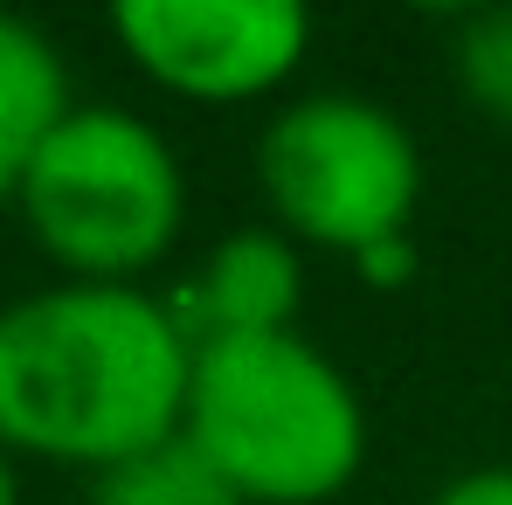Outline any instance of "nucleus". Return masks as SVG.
<instances>
[{
	"label": "nucleus",
	"mask_w": 512,
	"mask_h": 505,
	"mask_svg": "<svg viewBox=\"0 0 512 505\" xmlns=\"http://www.w3.org/2000/svg\"><path fill=\"white\" fill-rule=\"evenodd\" d=\"M63 284H139L187 222V173L160 125L118 104H77L14 194Z\"/></svg>",
	"instance_id": "nucleus-3"
},
{
	"label": "nucleus",
	"mask_w": 512,
	"mask_h": 505,
	"mask_svg": "<svg viewBox=\"0 0 512 505\" xmlns=\"http://www.w3.org/2000/svg\"><path fill=\"white\" fill-rule=\"evenodd\" d=\"M187 346L208 339H250V333H298L305 305V263L284 229H243L222 236L180 284L167 291Z\"/></svg>",
	"instance_id": "nucleus-6"
},
{
	"label": "nucleus",
	"mask_w": 512,
	"mask_h": 505,
	"mask_svg": "<svg viewBox=\"0 0 512 505\" xmlns=\"http://www.w3.org/2000/svg\"><path fill=\"white\" fill-rule=\"evenodd\" d=\"M90 505H243V492L187 436H167V443L97 471L90 478Z\"/></svg>",
	"instance_id": "nucleus-8"
},
{
	"label": "nucleus",
	"mask_w": 512,
	"mask_h": 505,
	"mask_svg": "<svg viewBox=\"0 0 512 505\" xmlns=\"http://www.w3.org/2000/svg\"><path fill=\"white\" fill-rule=\"evenodd\" d=\"M0 505H21V478H14V457L0 450Z\"/></svg>",
	"instance_id": "nucleus-12"
},
{
	"label": "nucleus",
	"mask_w": 512,
	"mask_h": 505,
	"mask_svg": "<svg viewBox=\"0 0 512 505\" xmlns=\"http://www.w3.org/2000/svg\"><path fill=\"white\" fill-rule=\"evenodd\" d=\"M180 436L243 505H333L367 464V409L305 333L194 346Z\"/></svg>",
	"instance_id": "nucleus-2"
},
{
	"label": "nucleus",
	"mask_w": 512,
	"mask_h": 505,
	"mask_svg": "<svg viewBox=\"0 0 512 505\" xmlns=\"http://www.w3.org/2000/svg\"><path fill=\"white\" fill-rule=\"evenodd\" d=\"M360 270H367V284H409V277H416V250H409V236L367 250V256H360Z\"/></svg>",
	"instance_id": "nucleus-11"
},
{
	"label": "nucleus",
	"mask_w": 512,
	"mask_h": 505,
	"mask_svg": "<svg viewBox=\"0 0 512 505\" xmlns=\"http://www.w3.org/2000/svg\"><path fill=\"white\" fill-rule=\"evenodd\" d=\"M111 35L167 97L250 104L291 84L312 49V14L298 0H125Z\"/></svg>",
	"instance_id": "nucleus-5"
},
{
	"label": "nucleus",
	"mask_w": 512,
	"mask_h": 505,
	"mask_svg": "<svg viewBox=\"0 0 512 505\" xmlns=\"http://www.w3.org/2000/svg\"><path fill=\"white\" fill-rule=\"evenodd\" d=\"M70 111L77 104H70V70L56 42L21 14H0V201L21 194L35 153Z\"/></svg>",
	"instance_id": "nucleus-7"
},
{
	"label": "nucleus",
	"mask_w": 512,
	"mask_h": 505,
	"mask_svg": "<svg viewBox=\"0 0 512 505\" xmlns=\"http://www.w3.org/2000/svg\"><path fill=\"white\" fill-rule=\"evenodd\" d=\"M194 346L146 284H49L0 305V450L111 471L180 436Z\"/></svg>",
	"instance_id": "nucleus-1"
},
{
	"label": "nucleus",
	"mask_w": 512,
	"mask_h": 505,
	"mask_svg": "<svg viewBox=\"0 0 512 505\" xmlns=\"http://www.w3.org/2000/svg\"><path fill=\"white\" fill-rule=\"evenodd\" d=\"M450 70L457 90L512 132V7H478L457 21V42H450Z\"/></svg>",
	"instance_id": "nucleus-9"
},
{
	"label": "nucleus",
	"mask_w": 512,
	"mask_h": 505,
	"mask_svg": "<svg viewBox=\"0 0 512 505\" xmlns=\"http://www.w3.org/2000/svg\"><path fill=\"white\" fill-rule=\"evenodd\" d=\"M429 505H512V464H478V471L436 485Z\"/></svg>",
	"instance_id": "nucleus-10"
},
{
	"label": "nucleus",
	"mask_w": 512,
	"mask_h": 505,
	"mask_svg": "<svg viewBox=\"0 0 512 505\" xmlns=\"http://www.w3.org/2000/svg\"><path fill=\"white\" fill-rule=\"evenodd\" d=\"M256 187L270 229L360 263L367 250L409 236L423 201V153L388 104L360 90H319L263 125Z\"/></svg>",
	"instance_id": "nucleus-4"
}]
</instances>
